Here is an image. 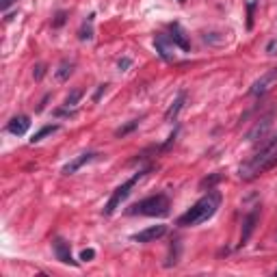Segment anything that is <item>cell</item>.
Returning <instances> with one entry per match:
<instances>
[{
	"mask_svg": "<svg viewBox=\"0 0 277 277\" xmlns=\"http://www.w3.org/2000/svg\"><path fill=\"white\" fill-rule=\"evenodd\" d=\"M219 204H221V193L210 188L208 195H204L199 202H195L191 208L178 219V225L193 227V225H199V223H204V221L213 219L215 213L219 210Z\"/></svg>",
	"mask_w": 277,
	"mask_h": 277,
	"instance_id": "cell-1",
	"label": "cell"
},
{
	"mask_svg": "<svg viewBox=\"0 0 277 277\" xmlns=\"http://www.w3.org/2000/svg\"><path fill=\"white\" fill-rule=\"evenodd\" d=\"M277 165V137L271 139L264 148H260L256 154L241 167V178L243 180H253V178L262 176L264 171L273 169Z\"/></svg>",
	"mask_w": 277,
	"mask_h": 277,
	"instance_id": "cell-2",
	"label": "cell"
},
{
	"mask_svg": "<svg viewBox=\"0 0 277 277\" xmlns=\"http://www.w3.org/2000/svg\"><path fill=\"white\" fill-rule=\"evenodd\" d=\"M130 215H143V216H165L169 215V197L167 195H152L148 199H141L128 210Z\"/></svg>",
	"mask_w": 277,
	"mask_h": 277,
	"instance_id": "cell-3",
	"label": "cell"
},
{
	"mask_svg": "<svg viewBox=\"0 0 277 277\" xmlns=\"http://www.w3.org/2000/svg\"><path fill=\"white\" fill-rule=\"evenodd\" d=\"M145 173H148V171H139V173H134V176L130 178V180H126V182L122 184V186H117L115 191H113L111 199H108L106 206H104V215H106V216H111V215L119 208V206H122V202L128 197L130 193H132V188L137 186V182H139V180H143V178H145Z\"/></svg>",
	"mask_w": 277,
	"mask_h": 277,
	"instance_id": "cell-4",
	"label": "cell"
},
{
	"mask_svg": "<svg viewBox=\"0 0 277 277\" xmlns=\"http://www.w3.org/2000/svg\"><path fill=\"white\" fill-rule=\"evenodd\" d=\"M277 83V67H273V69H269V72H264L260 78L256 80V83L251 85V89H249V93L251 95H256V97H260V95H264L267 91L271 89Z\"/></svg>",
	"mask_w": 277,
	"mask_h": 277,
	"instance_id": "cell-5",
	"label": "cell"
},
{
	"mask_svg": "<svg viewBox=\"0 0 277 277\" xmlns=\"http://www.w3.org/2000/svg\"><path fill=\"white\" fill-rule=\"evenodd\" d=\"M154 46H156V52L160 54L165 61H173L176 59V43L171 41L169 35H156L154 37Z\"/></svg>",
	"mask_w": 277,
	"mask_h": 277,
	"instance_id": "cell-6",
	"label": "cell"
},
{
	"mask_svg": "<svg viewBox=\"0 0 277 277\" xmlns=\"http://www.w3.org/2000/svg\"><path fill=\"white\" fill-rule=\"evenodd\" d=\"M165 234H167V225H152V227H148V230H141L139 234H134L132 241H137V243H154V241H158V238L165 236Z\"/></svg>",
	"mask_w": 277,
	"mask_h": 277,
	"instance_id": "cell-7",
	"label": "cell"
},
{
	"mask_svg": "<svg viewBox=\"0 0 277 277\" xmlns=\"http://www.w3.org/2000/svg\"><path fill=\"white\" fill-rule=\"evenodd\" d=\"M271 123H273V115H267V117L258 119V123H256V126H253L251 130H249L247 141H251V143H256V141L264 139V137H267V132H269V128H271Z\"/></svg>",
	"mask_w": 277,
	"mask_h": 277,
	"instance_id": "cell-8",
	"label": "cell"
},
{
	"mask_svg": "<svg viewBox=\"0 0 277 277\" xmlns=\"http://www.w3.org/2000/svg\"><path fill=\"white\" fill-rule=\"evenodd\" d=\"M95 156H97V154H93V152H87V154H80L78 158L69 160L67 165H65L63 169H61V173H63V176H72V173H76V171H78L83 165H87V162H91V160H95Z\"/></svg>",
	"mask_w": 277,
	"mask_h": 277,
	"instance_id": "cell-9",
	"label": "cell"
},
{
	"mask_svg": "<svg viewBox=\"0 0 277 277\" xmlns=\"http://www.w3.org/2000/svg\"><path fill=\"white\" fill-rule=\"evenodd\" d=\"M31 128V117L29 115H15L11 122L7 123V130L11 134H15V137H22V134H26V130Z\"/></svg>",
	"mask_w": 277,
	"mask_h": 277,
	"instance_id": "cell-10",
	"label": "cell"
},
{
	"mask_svg": "<svg viewBox=\"0 0 277 277\" xmlns=\"http://www.w3.org/2000/svg\"><path fill=\"white\" fill-rule=\"evenodd\" d=\"M169 32H171V41L176 43L180 50H184V52H188L191 50V41H188V37H186V32L182 31V26L180 24H171L169 26Z\"/></svg>",
	"mask_w": 277,
	"mask_h": 277,
	"instance_id": "cell-11",
	"label": "cell"
},
{
	"mask_svg": "<svg viewBox=\"0 0 277 277\" xmlns=\"http://www.w3.org/2000/svg\"><path fill=\"white\" fill-rule=\"evenodd\" d=\"M54 256H57V260L59 262H63V264H76L72 260L69 243H65L63 238H57V241H54Z\"/></svg>",
	"mask_w": 277,
	"mask_h": 277,
	"instance_id": "cell-12",
	"label": "cell"
},
{
	"mask_svg": "<svg viewBox=\"0 0 277 277\" xmlns=\"http://www.w3.org/2000/svg\"><path fill=\"white\" fill-rule=\"evenodd\" d=\"M256 223H258V210H253L251 215L245 216V221H243V232H241V245H245V243L251 238L253 230H256Z\"/></svg>",
	"mask_w": 277,
	"mask_h": 277,
	"instance_id": "cell-13",
	"label": "cell"
},
{
	"mask_svg": "<svg viewBox=\"0 0 277 277\" xmlns=\"http://www.w3.org/2000/svg\"><path fill=\"white\" fill-rule=\"evenodd\" d=\"M184 100H186V95L180 93V95L176 97V102H173V104L167 108V113H165V119H167V122H173V119L178 117V113H180L182 106H184Z\"/></svg>",
	"mask_w": 277,
	"mask_h": 277,
	"instance_id": "cell-14",
	"label": "cell"
},
{
	"mask_svg": "<svg viewBox=\"0 0 277 277\" xmlns=\"http://www.w3.org/2000/svg\"><path fill=\"white\" fill-rule=\"evenodd\" d=\"M74 74V63L72 61H61V65H59V69H57V80H67L69 76Z\"/></svg>",
	"mask_w": 277,
	"mask_h": 277,
	"instance_id": "cell-15",
	"label": "cell"
},
{
	"mask_svg": "<svg viewBox=\"0 0 277 277\" xmlns=\"http://www.w3.org/2000/svg\"><path fill=\"white\" fill-rule=\"evenodd\" d=\"M59 130V123H52V126H43L39 132H35L32 134V139H31V143H39L41 139H46L48 134H52V132H57Z\"/></svg>",
	"mask_w": 277,
	"mask_h": 277,
	"instance_id": "cell-16",
	"label": "cell"
},
{
	"mask_svg": "<svg viewBox=\"0 0 277 277\" xmlns=\"http://www.w3.org/2000/svg\"><path fill=\"white\" fill-rule=\"evenodd\" d=\"M83 95H85V89H80V87H78V89H74L72 93H69L67 97H65V108H72V106H76V104H78V100H80Z\"/></svg>",
	"mask_w": 277,
	"mask_h": 277,
	"instance_id": "cell-17",
	"label": "cell"
},
{
	"mask_svg": "<svg viewBox=\"0 0 277 277\" xmlns=\"http://www.w3.org/2000/svg\"><path fill=\"white\" fill-rule=\"evenodd\" d=\"M137 126H139V119H132V122H128L126 126H122V128L115 130V137H126V134L132 132V130L137 128Z\"/></svg>",
	"mask_w": 277,
	"mask_h": 277,
	"instance_id": "cell-18",
	"label": "cell"
},
{
	"mask_svg": "<svg viewBox=\"0 0 277 277\" xmlns=\"http://www.w3.org/2000/svg\"><path fill=\"white\" fill-rule=\"evenodd\" d=\"M78 37L83 41H89V39H93V29H91V20H89V24H83V29H80V32H78Z\"/></svg>",
	"mask_w": 277,
	"mask_h": 277,
	"instance_id": "cell-19",
	"label": "cell"
},
{
	"mask_svg": "<svg viewBox=\"0 0 277 277\" xmlns=\"http://www.w3.org/2000/svg\"><path fill=\"white\" fill-rule=\"evenodd\" d=\"M219 180H221V176H219V173H215V176H210V178H204V180L199 182V188H208V191H210V188H213V186H215V184L219 182Z\"/></svg>",
	"mask_w": 277,
	"mask_h": 277,
	"instance_id": "cell-20",
	"label": "cell"
},
{
	"mask_svg": "<svg viewBox=\"0 0 277 277\" xmlns=\"http://www.w3.org/2000/svg\"><path fill=\"white\" fill-rule=\"evenodd\" d=\"M43 74H46V65H43V63H37L35 67H32V76H35V80H41Z\"/></svg>",
	"mask_w": 277,
	"mask_h": 277,
	"instance_id": "cell-21",
	"label": "cell"
},
{
	"mask_svg": "<svg viewBox=\"0 0 277 277\" xmlns=\"http://www.w3.org/2000/svg\"><path fill=\"white\" fill-rule=\"evenodd\" d=\"M93 258H95L93 249H85V251L80 253V260H83V262H89V260H93Z\"/></svg>",
	"mask_w": 277,
	"mask_h": 277,
	"instance_id": "cell-22",
	"label": "cell"
},
{
	"mask_svg": "<svg viewBox=\"0 0 277 277\" xmlns=\"http://www.w3.org/2000/svg\"><path fill=\"white\" fill-rule=\"evenodd\" d=\"M15 2H18V0H0V9L7 11V9L11 7V4H15Z\"/></svg>",
	"mask_w": 277,
	"mask_h": 277,
	"instance_id": "cell-23",
	"label": "cell"
},
{
	"mask_svg": "<svg viewBox=\"0 0 277 277\" xmlns=\"http://www.w3.org/2000/svg\"><path fill=\"white\" fill-rule=\"evenodd\" d=\"M275 50H277V39L269 41V46H267V52H269V54H275Z\"/></svg>",
	"mask_w": 277,
	"mask_h": 277,
	"instance_id": "cell-24",
	"label": "cell"
},
{
	"mask_svg": "<svg viewBox=\"0 0 277 277\" xmlns=\"http://www.w3.org/2000/svg\"><path fill=\"white\" fill-rule=\"evenodd\" d=\"M128 67H130V59H122V61H119V69H122V72H126Z\"/></svg>",
	"mask_w": 277,
	"mask_h": 277,
	"instance_id": "cell-25",
	"label": "cell"
},
{
	"mask_svg": "<svg viewBox=\"0 0 277 277\" xmlns=\"http://www.w3.org/2000/svg\"><path fill=\"white\" fill-rule=\"evenodd\" d=\"M63 22H65V13H59V15H57V20H54V26H61Z\"/></svg>",
	"mask_w": 277,
	"mask_h": 277,
	"instance_id": "cell-26",
	"label": "cell"
},
{
	"mask_svg": "<svg viewBox=\"0 0 277 277\" xmlns=\"http://www.w3.org/2000/svg\"><path fill=\"white\" fill-rule=\"evenodd\" d=\"M104 91H106V85H100V89H97V93L93 95V100H100V95L104 93Z\"/></svg>",
	"mask_w": 277,
	"mask_h": 277,
	"instance_id": "cell-27",
	"label": "cell"
},
{
	"mask_svg": "<svg viewBox=\"0 0 277 277\" xmlns=\"http://www.w3.org/2000/svg\"><path fill=\"white\" fill-rule=\"evenodd\" d=\"M180 2H184V0H180Z\"/></svg>",
	"mask_w": 277,
	"mask_h": 277,
	"instance_id": "cell-28",
	"label": "cell"
}]
</instances>
